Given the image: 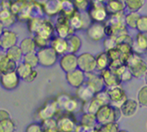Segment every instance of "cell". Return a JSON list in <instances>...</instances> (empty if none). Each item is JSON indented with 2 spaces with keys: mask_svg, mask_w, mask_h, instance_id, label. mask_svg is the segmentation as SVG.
<instances>
[{
  "mask_svg": "<svg viewBox=\"0 0 147 132\" xmlns=\"http://www.w3.org/2000/svg\"><path fill=\"white\" fill-rule=\"evenodd\" d=\"M61 0H45L43 3V9L45 15L49 17L57 16L61 13Z\"/></svg>",
  "mask_w": 147,
  "mask_h": 132,
  "instance_id": "cell-19",
  "label": "cell"
},
{
  "mask_svg": "<svg viewBox=\"0 0 147 132\" xmlns=\"http://www.w3.org/2000/svg\"><path fill=\"white\" fill-rule=\"evenodd\" d=\"M49 46H51L59 56H61L68 52V45L66 38L54 36L49 41Z\"/></svg>",
  "mask_w": 147,
  "mask_h": 132,
  "instance_id": "cell-18",
  "label": "cell"
},
{
  "mask_svg": "<svg viewBox=\"0 0 147 132\" xmlns=\"http://www.w3.org/2000/svg\"><path fill=\"white\" fill-rule=\"evenodd\" d=\"M24 1H27V0H24Z\"/></svg>",
  "mask_w": 147,
  "mask_h": 132,
  "instance_id": "cell-59",
  "label": "cell"
},
{
  "mask_svg": "<svg viewBox=\"0 0 147 132\" xmlns=\"http://www.w3.org/2000/svg\"><path fill=\"white\" fill-rule=\"evenodd\" d=\"M65 78H66L67 83L72 88H77L81 85H83L85 83V81H86V73H84L79 68H76L71 72L66 73Z\"/></svg>",
  "mask_w": 147,
  "mask_h": 132,
  "instance_id": "cell-13",
  "label": "cell"
},
{
  "mask_svg": "<svg viewBox=\"0 0 147 132\" xmlns=\"http://www.w3.org/2000/svg\"><path fill=\"white\" fill-rule=\"evenodd\" d=\"M103 46L105 48V51L108 49H111L117 46V41H115V36H107L103 41Z\"/></svg>",
  "mask_w": 147,
  "mask_h": 132,
  "instance_id": "cell-47",
  "label": "cell"
},
{
  "mask_svg": "<svg viewBox=\"0 0 147 132\" xmlns=\"http://www.w3.org/2000/svg\"><path fill=\"white\" fill-rule=\"evenodd\" d=\"M88 14L93 22H103L108 17L106 7L102 4H90Z\"/></svg>",
  "mask_w": 147,
  "mask_h": 132,
  "instance_id": "cell-9",
  "label": "cell"
},
{
  "mask_svg": "<svg viewBox=\"0 0 147 132\" xmlns=\"http://www.w3.org/2000/svg\"><path fill=\"white\" fill-rule=\"evenodd\" d=\"M10 7H11V0H1L0 7L6 9H10Z\"/></svg>",
  "mask_w": 147,
  "mask_h": 132,
  "instance_id": "cell-52",
  "label": "cell"
},
{
  "mask_svg": "<svg viewBox=\"0 0 147 132\" xmlns=\"http://www.w3.org/2000/svg\"><path fill=\"white\" fill-rule=\"evenodd\" d=\"M37 75H38V73H37V71L36 70V68H34V69H33V71H32V73H30L29 76L27 77V79H26L25 81H26L27 83H32V82H34V81L36 79Z\"/></svg>",
  "mask_w": 147,
  "mask_h": 132,
  "instance_id": "cell-50",
  "label": "cell"
},
{
  "mask_svg": "<svg viewBox=\"0 0 147 132\" xmlns=\"http://www.w3.org/2000/svg\"><path fill=\"white\" fill-rule=\"evenodd\" d=\"M19 46L21 48L22 51L24 54L36 51V43H34L33 37H25V38H24V39L20 42Z\"/></svg>",
  "mask_w": 147,
  "mask_h": 132,
  "instance_id": "cell-30",
  "label": "cell"
},
{
  "mask_svg": "<svg viewBox=\"0 0 147 132\" xmlns=\"http://www.w3.org/2000/svg\"><path fill=\"white\" fill-rule=\"evenodd\" d=\"M6 54L11 61H13L17 63L22 61V57H24V53H22L19 45H15L13 46H11V48H9V49H7Z\"/></svg>",
  "mask_w": 147,
  "mask_h": 132,
  "instance_id": "cell-28",
  "label": "cell"
},
{
  "mask_svg": "<svg viewBox=\"0 0 147 132\" xmlns=\"http://www.w3.org/2000/svg\"><path fill=\"white\" fill-rule=\"evenodd\" d=\"M33 38H34V43H36V48H45V46H49L50 40L49 39H46V38L37 36V34H33Z\"/></svg>",
  "mask_w": 147,
  "mask_h": 132,
  "instance_id": "cell-45",
  "label": "cell"
},
{
  "mask_svg": "<svg viewBox=\"0 0 147 132\" xmlns=\"http://www.w3.org/2000/svg\"><path fill=\"white\" fill-rule=\"evenodd\" d=\"M144 0H125L126 7H127L130 11H138L144 6Z\"/></svg>",
  "mask_w": 147,
  "mask_h": 132,
  "instance_id": "cell-41",
  "label": "cell"
},
{
  "mask_svg": "<svg viewBox=\"0 0 147 132\" xmlns=\"http://www.w3.org/2000/svg\"><path fill=\"white\" fill-rule=\"evenodd\" d=\"M69 19V23L71 25V28L74 30V32L76 30H80L84 27L85 24V20H84V16L82 15L81 11L77 10L76 12L72 15V16Z\"/></svg>",
  "mask_w": 147,
  "mask_h": 132,
  "instance_id": "cell-26",
  "label": "cell"
},
{
  "mask_svg": "<svg viewBox=\"0 0 147 132\" xmlns=\"http://www.w3.org/2000/svg\"><path fill=\"white\" fill-rule=\"evenodd\" d=\"M24 132H44L43 127H42L40 123H31L26 127Z\"/></svg>",
  "mask_w": 147,
  "mask_h": 132,
  "instance_id": "cell-48",
  "label": "cell"
},
{
  "mask_svg": "<svg viewBox=\"0 0 147 132\" xmlns=\"http://www.w3.org/2000/svg\"><path fill=\"white\" fill-rule=\"evenodd\" d=\"M95 59H96V70L102 72V70L107 69L109 67L110 60L108 58L106 51L99 53L97 56H95Z\"/></svg>",
  "mask_w": 147,
  "mask_h": 132,
  "instance_id": "cell-29",
  "label": "cell"
},
{
  "mask_svg": "<svg viewBox=\"0 0 147 132\" xmlns=\"http://www.w3.org/2000/svg\"><path fill=\"white\" fill-rule=\"evenodd\" d=\"M137 98L139 105L147 108V85H144V87L140 88V90L138 91Z\"/></svg>",
  "mask_w": 147,
  "mask_h": 132,
  "instance_id": "cell-39",
  "label": "cell"
},
{
  "mask_svg": "<svg viewBox=\"0 0 147 132\" xmlns=\"http://www.w3.org/2000/svg\"><path fill=\"white\" fill-rule=\"evenodd\" d=\"M72 1L74 2V3H79V2H82V1H84V0H72Z\"/></svg>",
  "mask_w": 147,
  "mask_h": 132,
  "instance_id": "cell-55",
  "label": "cell"
},
{
  "mask_svg": "<svg viewBox=\"0 0 147 132\" xmlns=\"http://www.w3.org/2000/svg\"><path fill=\"white\" fill-rule=\"evenodd\" d=\"M105 7L108 13H120L126 7L125 0H107Z\"/></svg>",
  "mask_w": 147,
  "mask_h": 132,
  "instance_id": "cell-25",
  "label": "cell"
},
{
  "mask_svg": "<svg viewBox=\"0 0 147 132\" xmlns=\"http://www.w3.org/2000/svg\"><path fill=\"white\" fill-rule=\"evenodd\" d=\"M54 29H55L56 36L63 38H66L70 34H74V30L71 28V25L69 23V19L61 13L57 15L56 22L54 23Z\"/></svg>",
  "mask_w": 147,
  "mask_h": 132,
  "instance_id": "cell-4",
  "label": "cell"
},
{
  "mask_svg": "<svg viewBox=\"0 0 147 132\" xmlns=\"http://www.w3.org/2000/svg\"><path fill=\"white\" fill-rule=\"evenodd\" d=\"M22 61L25 63L26 64L30 65L31 67H33V68H36L37 65H39V61H38V57H37L36 51L24 54Z\"/></svg>",
  "mask_w": 147,
  "mask_h": 132,
  "instance_id": "cell-37",
  "label": "cell"
},
{
  "mask_svg": "<svg viewBox=\"0 0 147 132\" xmlns=\"http://www.w3.org/2000/svg\"><path fill=\"white\" fill-rule=\"evenodd\" d=\"M54 33H55V29H54V24L49 20H45L40 23L39 27L36 31L34 34H37V36H42L46 38V39L50 40L54 36Z\"/></svg>",
  "mask_w": 147,
  "mask_h": 132,
  "instance_id": "cell-15",
  "label": "cell"
},
{
  "mask_svg": "<svg viewBox=\"0 0 147 132\" xmlns=\"http://www.w3.org/2000/svg\"><path fill=\"white\" fill-rule=\"evenodd\" d=\"M21 78L16 71L0 73V86L6 90H14L20 85Z\"/></svg>",
  "mask_w": 147,
  "mask_h": 132,
  "instance_id": "cell-7",
  "label": "cell"
},
{
  "mask_svg": "<svg viewBox=\"0 0 147 132\" xmlns=\"http://www.w3.org/2000/svg\"><path fill=\"white\" fill-rule=\"evenodd\" d=\"M136 29L139 33H147V16L145 15H141L139 17L136 24Z\"/></svg>",
  "mask_w": 147,
  "mask_h": 132,
  "instance_id": "cell-44",
  "label": "cell"
},
{
  "mask_svg": "<svg viewBox=\"0 0 147 132\" xmlns=\"http://www.w3.org/2000/svg\"><path fill=\"white\" fill-rule=\"evenodd\" d=\"M85 83L95 92V94L105 88L103 80L100 75L94 73V72L86 73V81H85Z\"/></svg>",
  "mask_w": 147,
  "mask_h": 132,
  "instance_id": "cell-14",
  "label": "cell"
},
{
  "mask_svg": "<svg viewBox=\"0 0 147 132\" xmlns=\"http://www.w3.org/2000/svg\"><path fill=\"white\" fill-rule=\"evenodd\" d=\"M18 42V34L13 31L6 29L0 34V48L3 51H6L11 46L17 45Z\"/></svg>",
  "mask_w": 147,
  "mask_h": 132,
  "instance_id": "cell-11",
  "label": "cell"
},
{
  "mask_svg": "<svg viewBox=\"0 0 147 132\" xmlns=\"http://www.w3.org/2000/svg\"><path fill=\"white\" fill-rule=\"evenodd\" d=\"M80 104H83V102H81L76 97L75 98V97L69 96L67 100L63 104V106H61V111L74 114V112H76L78 111L80 109V107L82 108V105H80Z\"/></svg>",
  "mask_w": 147,
  "mask_h": 132,
  "instance_id": "cell-22",
  "label": "cell"
},
{
  "mask_svg": "<svg viewBox=\"0 0 147 132\" xmlns=\"http://www.w3.org/2000/svg\"><path fill=\"white\" fill-rule=\"evenodd\" d=\"M136 42L140 49H147V33H138L136 36Z\"/></svg>",
  "mask_w": 147,
  "mask_h": 132,
  "instance_id": "cell-43",
  "label": "cell"
},
{
  "mask_svg": "<svg viewBox=\"0 0 147 132\" xmlns=\"http://www.w3.org/2000/svg\"><path fill=\"white\" fill-rule=\"evenodd\" d=\"M94 95L95 92L86 83H84L80 87L77 88L76 91V97L83 103L90 100L94 97Z\"/></svg>",
  "mask_w": 147,
  "mask_h": 132,
  "instance_id": "cell-21",
  "label": "cell"
},
{
  "mask_svg": "<svg viewBox=\"0 0 147 132\" xmlns=\"http://www.w3.org/2000/svg\"><path fill=\"white\" fill-rule=\"evenodd\" d=\"M36 53L38 57V61H39V65L43 66V67H52L59 61V55L49 46L42 48H38L36 50Z\"/></svg>",
  "mask_w": 147,
  "mask_h": 132,
  "instance_id": "cell-2",
  "label": "cell"
},
{
  "mask_svg": "<svg viewBox=\"0 0 147 132\" xmlns=\"http://www.w3.org/2000/svg\"><path fill=\"white\" fill-rule=\"evenodd\" d=\"M95 116L98 125H103L112 122H117L122 114L119 108H115L109 103L100 106L95 114Z\"/></svg>",
  "mask_w": 147,
  "mask_h": 132,
  "instance_id": "cell-1",
  "label": "cell"
},
{
  "mask_svg": "<svg viewBox=\"0 0 147 132\" xmlns=\"http://www.w3.org/2000/svg\"><path fill=\"white\" fill-rule=\"evenodd\" d=\"M141 15L137 13V11H130V13L127 14L125 17H124V22H125V24L127 26L130 27L131 29H136V24H137V21L139 17Z\"/></svg>",
  "mask_w": 147,
  "mask_h": 132,
  "instance_id": "cell-38",
  "label": "cell"
},
{
  "mask_svg": "<svg viewBox=\"0 0 147 132\" xmlns=\"http://www.w3.org/2000/svg\"><path fill=\"white\" fill-rule=\"evenodd\" d=\"M66 41L68 45L69 53L76 54L79 51V49L81 48V46H82V41H81L80 37L78 36H76L75 34H72L66 37Z\"/></svg>",
  "mask_w": 147,
  "mask_h": 132,
  "instance_id": "cell-24",
  "label": "cell"
},
{
  "mask_svg": "<svg viewBox=\"0 0 147 132\" xmlns=\"http://www.w3.org/2000/svg\"><path fill=\"white\" fill-rule=\"evenodd\" d=\"M0 3H1V0H0Z\"/></svg>",
  "mask_w": 147,
  "mask_h": 132,
  "instance_id": "cell-58",
  "label": "cell"
},
{
  "mask_svg": "<svg viewBox=\"0 0 147 132\" xmlns=\"http://www.w3.org/2000/svg\"><path fill=\"white\" fill-rule=\"evenodd\" d=\"M119 125L117 122H112L103 125H97L94 127V132H118Z\"/></svg>",
  "mask_w": 147,
  "mask_h": 132,
  "instance_id": "cell-33",
  "label": "cell"
},
{
  "mask_svg": "<svg viewBox=\"0 0 147 132\" xmlns=\"http://www.w3.org/2000/svg\"><path fill=\"white\" fill-rule=\"evenodd\" d=\"M10 117L11 116L9 111L5 109H0V121H3V120H6Z\"/></svg>",
  "mask_w": 147,
  "mask_h": 132,
  "instance_id": "cell-51",
  "label": "cell"
},
{
  "mask_svg": "<svg viewBox=\"0 0 147 132\" xmlns=\"http://www.w3.org/2000/svg\"><path fill=\"white\" fill-rule=\"evenodd\" d=\"M17 129V124L11 117L0 121V132H16Z\"/></svg>",
  "mask_w": 147,
  "mask_h": 132,
  "instance_id": "cell-34",
  "label": "cell"
},
{
  "mask_svg": "<svg viewBox=\"0 0 147 132\" xmlns=\"http://www.w3.org/2000/svg\"><path fill=\"white\" fill-rule=\"evenodd\" d=\"M118 132H129V131H127V130H124V129H119Z\"/></svg>",
  "mask_w": 147,
  "mask_h": 132,
  "instance_id": "cell-56",
  "label": "cell"
},
{
  "mask_svg": "<svg viewBox=\"0 0 147 132\" xmlns=\"http://www.w3.org/2000/svg\"><path fill=\"white\" fill-rule=\"evenodd\" d=\"M106 53H107L110 61H113L115 60H120V58H121V52L119 51V49L117 48V46L111 48V49L106 50Z\"/></svg>",
  "mask_w": 147,
  "mask_h": 132,
  "instance_id": "cell-46",
  "label": "cell"
},
{
  "mask_svg": "<svg viewBox=\"0 0 147 132\" xmlns=\"http://www.w3.org/2000/svg\"><path fill=\"white\" fill-rule=\"evenodd\" d=\"M107 94L110 99V104L115 108H120L123 102L127 99L126 92L120 86L106 88Z\"/></svg>",
  "mask_w": 147,
  "mask_h": 132,
  "instance_id": "cell-8",
  "label": "cell"
},
{
  "mask_svg": "<svg viewBox=\"0 0 147 132\" xmlns=\"http://www.w3.org/2000/svg\"><path fill=\"white\" fill-rule=\"evenodd\" d=\"M146 129H147V124H146Z\"/></svg>",
  "mask_w": 147,
  "mask_h": 132,
  "instance_id": "cell-57",
  "label": "cell"
},
{
  "mask_svg": "<svg viewBox=\"0 0 147 132\" xmlns=\"http://www.w3.org/2000/svg\"><path fill=\"white\" fill-rule=\"evenodd\" d=\"M17 64L7 56L6 51H0V73L16 71Z\"/></svg>",
  "mask_w": 147,
  "mask_h": 132,
  "instance_id": "cell-20",
  "label": "cell"
},
{
  "mask_svg": "<svg viewBox=\"0 0 147 132\" xmlns=\"http://www.w3.org/2000/svg\"><path fill=\"white\" fill-rule=\"evenodd\" d=\"M59 63L61 70L66 73L77 68V55L74 53H65L60 57Z\"/></svg>",
  "mask_w": 147,
  "mask_h": 132,
  "instance_id": "cell-12",
  "label": "cell"
},
{
  "mask_svg": "<svg viewBox=\"0 0 147 132\" xmlns=\"http://www.w3.org/2000/svg\"><path fill=\"white\" fill-rule=\"evenodd\" d=\"M79 124L87 127H95L98 125L97 121H96V116L95 114H88V112H84L81 116Z\"/></svg>",
  "mask_w": 147,
  "mask_h": 132,
  "instance_id": "cell-36",
  "label": "cell"
},
{
  "mask_svg": "<svg viewBox=\"0 0 147 132\" xmlns=\"http://www.w3.org/2000/svg\"><path fill=\"white\" fill-rule=\"evenodd\" d=\"M77 11L76 7L75 6L72 0H61V14L64 15L65 17L70 18L72 15H74Z\"/></svg>",
  "mask_w": 147,
  "mask_h": 132,
  "instance_id": "cell-27",
  "label": "cell"
},
{
  "mask_svg": "<svg viewBox=\"0 0 147 132\" xmlns=\"http://www.w3.org/2000/svg\"><path fill=\"white\" fill-rule=\"evenodd\" d=\"M133 77L132 75V73H131L130 72V70L127 67V69L124 71L122 73H121V75H120V80H121V82H127V81H129L131 78Z\"/></svg>",
  "mask_w": 147,
  "mask_h": 132,
  "instance_id": "cell-49",
  "label": "cell"
},
{
  "mask_svg": "<svg viewBox=\"0 0 147 132\" xmlns=\"http://www.w3.org/2000/svg\"><path fill=\"white\" fill-rule=\"evenodd\" d=\"M61 112L59 106L56 102L55 99L48 100L43 106H41L36 112V117L39 120H45L48 118H52L54 117L58 112Z\"/></svg>",
  "mask_w": 147,
  "mask_h": 132,
  "instance_id": "cell-3",
  "label": "cell"
},
{
  "mask_svg": "<svg viewBox=\"0 0 147 132\" xmlns=\"http://www.w3.org/2000/svg\"><path fill=\"white\" fill-rule=\"evenodd\" d=\"M94 98L98 100V102L102 104V105H104V104H109L110 103V99L109 96L107 94L106 89L104 88L102 90H100L99 92H97L94 95Z\"/></svg>",
  "mask_w": 147,
  "mask_h": 132,
  "instance_id": "cell-42",
  "label": "cell"
},
{
  "mask_svg": "<svg viewBox=\"0 0 147 132\" xmlns=\"http://www.w3.org/2000/svg\"><path fill=\"white\" fill-rule=\"evenodd\" d=\"M144 77L145 85H147V70H146V72H145V73H144Z\"/></svg>",
  "mask_w": 147,
  "mask_h": 132,
  "instance_id": "cell-54",
  "label": "cell"
},
{
  "mask_svg": "<svg viewBox=\"0 0 147 132\" xmlns=\"http://www.w3.org/2000/svg\"><path fill=\"white\" fill-rule=\"evenodd\" d=\"M100 76L103 80L104 86L105 88H112V87H117L121 85L120 77L117 75L114 72H112L109 68L104 69L100 72Z\"/></svg>",
  "mask_w": 147,
  "mask_h": 132,
  "instance_id": "cell-16",
  "label": "cell"
},
{
  "mask_svg": "<svg viewBox=\"0 0 147 132\" xmlns=\"http://www.w3.org/2000/svg\"><path fill=\"white\" fill-rule=\"evenodd\" d=\"M18 21L17 16L10 11V9H6L0 7V22L3 23L5 28H9Z\"/></svg>",
  "mask_w": 147,
  "mask_h": 132,
  "instance_id": "cell-23",
  "label": "cell"
},
{
  "mask_svg": "<svg viewBox=\"0 0 147 132\" xmlns=\"http://www.w3.org/2000/svg\"><path fill=\"white\" fill-rule=\"evenodd\" d=\"M77 68L84 73H92L96 70V59L91 53L84 52L77 56Z\"/></svg>",
  "mask_w": 147,
  "mask_h": 132,
  "instance_id": "cell-6",
  "label": "cell"
},
{
  "mask_svg": "<svg viewBox=\"0 0 147 132\" xmlns=\"http://www.w3.org/2000/svg\"><path fill=\"white\" fill-rule=\"evenodd\" d=\"M57 129L59 132H75L77 122L73 114L66 112L60 115L57 120Z\"/></svg>",
  "mask_w": 147,
  "mask_h": 132,
  "instance_id": "cell-5",
  "label": "cell"
},
{
  "mask_svg": "<svg viewBox=\"0 0 147 132\" xmlns=\"http://www.w3.org/2000/svg\"><path fill=\"white\" fill-rule=\"evenodd\" d=\"M43 21V18H38V17H31L27 22V26H28V30L29 32H31L33 34L36 33V31L37 28L39 27L40 23Z\"/></svg>",
  "mask_w": 147,
  "mask_h": 132,
  "instance_id": "cell-40",
  "label": "cell"
},
{
  "mask_svg": "<svg viewBox=\"0 0 147 132\" xmlns=\"http://www.w3.org/2000/svg\"><path fill=\"white\" fill-rule=\"evenodd\" d=\"M131 73L134 77H137V78H140V77L144 76V73L147 70V64L144 61V60L141 61L138 64L134 65L133 67L129 68Z\"/></svg>",
  "mask_w": 147,
  "mask_h": 132,
  "instance_id": "cell-35",
  "label": "cell"
},
{
  "mask_svg": "<svg viewBox=\"0 0 147 132\" xmlns=\"http://www.w3.org/2000/svg\"><path fill=\"white\" fill-rule=\"evenodd\" d=\"M5 30V27H4L3 25V23L2 22H0V34H1L3 33V31Z\"/></svg>",
  "mask_w": 147,
  "mask_h": 132,
  "instance_id": "cell-53",
  "label": "cell"
},
{
  "mask_svg": "<svg viewBox=\"0 0 147 132\" xmlns=\"http://www.w3.org/2000/svg\"><path fill=\"white\" fill-rule=\"evenodd\" d=\"M139 109V103L133 99H127L119 108L124 117H132Z\"/></svg>",
  "mask_w": 147,
  "mask_h": 132,
  "instance_id": "cell-17",
  "label": "cell"
},
{
  "mask_svg": "<svg viewBox=\"0 0 147 132\" xmlns=\"http://www.w3.org/2000/svg\"><path fill=\"white\" fill-rule=\"evenodd\" d=\"M87 36L92 41H100L106 36L104 24L102 22H93L88 25L87 29Z\"/></svg>",
  "mask_w": 147,
  "mask_h": 132,
  "instance_id": "cell-10",
  "label": "cell"
},
{
  "mask_svg": "<svg viewBox=\"0 0 147 132\" xmlns=\"http://www.w3.org/2000/svg\"><path fill=\"white\" fill-rule=\"evenodd\" d=\"M0 50H1V48H0Z\"/></svg>",
  "mask_w": 147,
  "mask_h": 132,
  "instance_id": "cell-60",
  "label": "cell"
},
{
  "mask_svg": "<svg viewBox=\"0 0 147 132\" xmlns=\"http://www.w3.org/2000/svg\"><path fill=\"white\" fill-rule=\"evenodd\" d=\"M100 106H102V104H100L98 100L93 97L90 100H88V102L83 103L82 109H83L84 112H88V114H95Z\"/></svg>",
  "mask_w": 147,
  "mask_h": 132,
  "instance_id": "cell-32",
  "label": "cell"
},
{
  "mask_svg": "<svg viewBox=\"0 0 147 132\" xmlns=\"http://www.w3.org/2000/svg\"><path fill=\"white\" fill-rule=\"evenodd\" d=\"M33 67H31L30 65L26 64L24 61H20L17 64V68H16V73H18V75L20 76L21 80H26L27 77L29 76V75L33 71Z\"/></svg>",
  "mask_w": 147,
  "mask_h": 132,
  "instance_id": "cell-31",
  "label": "cell"
}]
</instances>
